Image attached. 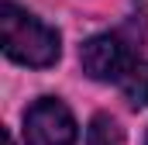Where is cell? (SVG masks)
Instances as JSON below:
<instances>
[{
    "mask_svg": "<svg viewBox=\"0 0 148 145\" xmlns=\"http://www.w3.org/2000/svg\"><path fill=\"white\" fill-rule=\"evenodd\" d=\"M0 35H3V52L21 66H35V69L52 66L62 52L59 31L10 0L0 7Z\"/></svg>",
    "mask_w": 148,
    "mask_h": 145,
    "instance_id": "1",
    "label": "cell"
},
{
    "mask_svg": "<svg viewBox=\"0 0 148 145\" xmlns=\"http://www.w3.org/2000/svg\"><path fill=\"white\" fill-rule=\"evenodd\" d=\"M24 145H76V121L55 97H41L24 110Z\"/></svg>",
    "mask_w": 148,
    "mask_h": 145,
    "instance_id": "2",
    "label": "cell"
},
{
    "mask_svg": "<svg viewBox=\"0 0 148 145\" xmlns=\"http://www.w3.org/2000/svg\"><path fill=\"white\" fill-rule=\"evenodd\" d=\"M79 62H83V72L93 79H124L127 69L134 66L127 45L117 35H93L79 48Z\"/></svg>",
    "mask_w": 148,
    "mask_h": 145,
    "instance_id": "3",
    "label": "cell"
},
{
    "mask_svg": "<svg viewBox=\"0 0 148 145\" xmlns=\"http://www.w3.org/2000/svg\"><path fill=\"white\" fill-rule=\"evenodd\" d=\"M121 90L134 107H148V62H134L121 79Z\"/></svg>",
    "mask_w": 148,
    "mask_h": 145,
    "instance_id": "4",
    "label": "cell"
},
{
    "mask_svg": "<svg viewBox=\"0 0 148 145\" xmlns=\"http://www.w3.org/2000/svg\"><path fill=\"white\" fill-rule=\"evenodd\" d=\"M86 145H124V131L110 114H97L86 128Z\"/></svg>",
    "mask_w": 148,
    "mask_h": 145,
    "instance_id": "5",
    "label": "cell"
},
{
    "mask_svg": "<svg viewBox=\"0 0 148 145\" xmlns=\"http://www.w3.org/2000/svg\"><path fill=\"white\" fill-rule=\"evenodd\" d=\"M3 145H14V138H10V131H3Z\"/></svg>",
    "mask_w": 148,
    "mask_h": 145,
    "instance_id": "6",
    "label": "cell"
},
{
    "mask_svg": "<svg viewBox=\"0 0 148 145\" xmlns=\"http://www.w3.org/2000/svg\"><path fill=\"white\" fill-rule=\"evenodd\" d=\"M145 145H148V138H145Z\"/></svg>",
    "mask_w": 148,
    "mask_h": 145,
    "instance_id": "7",
    "label": "cell"
}]
</instances>
